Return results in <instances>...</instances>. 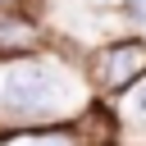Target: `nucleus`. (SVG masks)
Segmentation results:
<instances>
[{
  "label": "nucleus",
  "mask_w": 146,
  "mask_h": 146,
  "mask_svg": "<svg viewBox=\"0 0 146 146\" xmlns=\"http://www.w3.org/2000/svg\"><path fill=\"white\" fill-rule=\"evenodd\" d=\"M96 5H128V0H96Z\"/></svg>",
  "instance_id": "6"
},
{
  "label": "nucleus",
  "mask_w": 146,
  "mask_h": 146,
  "mask_svg": "<svg viewBox=\"0 0 146 146\" xmlns=\"http://www.w3.org/2000/svg\"><path fill=\"white\" fill-rule=\"evenodd\" d=\"M0 146H87L73 123H50V128H9L0 132Z\"/></svg>",
  "instance_id": "4"
},
{
  "label": "nucleus",
  "mask_w": 146,
  "mask_h": 146,
  "mask_svg": "<svg viewBox=\"0 0 146 146\" xmlns=\"http://www.w3.org/2000/svg\"><path fill=\"white\" fill-rule=\"evenodd\" d=\"M119 105H114V119H119V128L123 123H132V128H146V78L141 82H132L123 96H114Z\"/></svg>",
  "instance_id": "5"
},
{
  "label": "nucleus",
  "mask_w": 146,
  "mask_h": 146,
  "mask_svg": "<svg viewBox=\"0 0 146 146\" xmlns=\"http://www.w3.org/2000/svg\"><path fill=\"white\" fill-rule=\"evenodd\" d=\"M91 105V82L87 73L64 68L59 59L27 55L14 59L0 73V128H50V123H73Z\"/></svg>",
  "instance_id": "1"
},
{
  "label": "nucleus",
  "mask_w": 146,
  "mask_h": 146,
  "mask_svg": "<svg viewBox=\"0 0 146 146\" xmlns=\"http://www.w3.org/2000/svg\"><path fill=\"white\" fill-rule=\"evenodd\" d=\"M141 78H146V41L141 36H114L87 55V82L100 96H123Z\"/></svg>",
  "instance_id": "2"
},
{
  "label": "nucleus",
  "mask_w": 146,
  "mask_h": 146,
  "mask_svg": "<svg viewBox=\"0 0 146 146\" xmlns=\"http://www.w3.org/2000/svg\"><path fill=\"white\" fill-rule=\"evenodd\" d=\"M27 55H41L36 23L18 9H0V59L14 64V59H27Z\"/></svg>",
  "instance_id": "3"
}]
</instances>
